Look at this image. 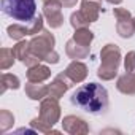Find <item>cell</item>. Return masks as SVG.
<instances>
[{
  "instance_id": "6da1fadb",
  "label": "cell",
  "mask_w": 135,
  "mask_h": 135,
  "mask_svg": "<svg viewBox=\"0 0 135 135\" xmlns=\"http://www.w3.org/2000/svg\"><path fill=\"white\" fill-rule=\"evenodd\" d=\"M72 103L91 114L105 113L108 108V92L102 84L88 83L80 86L72 94Z\"/></svg>"
},
{
  "instance_id": "7a4b0ae2",
  "label": "cell",
  "mask_w": 135,
  "mask_h": 135,
  "mask_svg": "<svg viewBox=\"0 0 135 135\" xmlns=\"http://www.w3.org/2000/svg\"><path fill=\"white\" fill-rule=\"evenodd\" d=\"M121 49L118 45L108 43L100 51V67L97 70V76L102 81H110L118 75V69L121 65Z\"/></svg>"
},
{
  "instance_id": "3957f363",
  "label": "cell",
  "mask_w": 135,
  "mask_h": 135,
  "mask_svg": "<svg viewBox=\"0 0 135 135\" xmlns=\"http://www.w3.org/2000/svg\"><path fill=\"white\" fill-rule=\"evenodd\" d=\"M2 11L15 21L29 22L37 15L35 0H2Z\"/></svg>"
},
{
  "instance_id": "277c9868",
  "label": "cell",
  "mask_w": 135,
  "mask_h": 135,
  "mask_svg": "<svg viewBox=\"0 0 135 135\" xmlns=\"http://www.w3.org/2000/svg\"><path fill=\"white\" fill-rule=\"evenodd\" d=\"M54 45H56V38L51 32L48 30H41L40 33L33 35V38L30 40V51L40 59V60H45L46 56L54 51Z\"/></svg>"
},
{
  "instance_id": "5b68a950",
  "label": "cell",
  "mask_w": 135,
  "mask_h": 135,
  "mask_svg": "<svg viewBox=\"0 0 135 135\" xmlns=\"http://www.w3.org/2000/svg\"><path fill=\"white\" fill-rule=\"evenodd\" d=\"M116 18V32L121 38H130L135 33V18L126 8H113Z\"/></svg>"
},
{
  "instance_id": "8992f818",
  "label": "cell",
  "mask_w": 135,
  "mask_h": 135,
  "mask_svg": "<svg viewBox=\"0 0 135 135\" xmlns=\"http://www.w3.org/2000/svg\"><path fill=\"white\" fill-rule=\"evenodd\" d=\"M41 121H45L48 126L54 127V124L59 122L60 119V105L57 102V99H52V97H45L40 103V116H38Z\"/></svg>"
},
{
  "instance_id": "52a82bcc",
  "label": "cell",
  "mask_w": 135,
  "mask_h": 135,
  "mask_svg": "<svg viewBox=\"0 0 135 135\" xmlns=\"http://www.w3.org/2000/svg\"><path fill=\"white\" fill-rule=\"evenodd\" d=\"M62 2L60 0H46L43 2V16L46 18L51 29H59L64 24L62 15Z\"/></svg>"
},
{
  "instance_id": "ba28073f",
  "label": "cell",
  "mask_w": 135,
  "mask_h": 135,
  "mask_svg": "<svg viewBox=\"0 0 135 135\" xmlns=\"http://www.w3.org/2000/svg\"><path fill=\"white\" fill-rule=\"evenodd\" d=\"M73 84H75V83L62 72V73H59V75L54 76V80L51 81V84H48V86H49V94H48V95L59 100Z\"/></svg>"
},
{
  "instance_id": "9c48e42d",
  "label": "cell",
  "mask_w": 135,
  "mask_h": 135,
  "mask_svg": "<svg viewBox=\"0 0 135 135\" xmlns=\"http://www.w3.org/2000/svg\"><path fill=\"white\" fill-rule=\"evenodd\" d=\"M62 129L67 133H72V135H83V133L89 132L88 122L78 116H73V114H69L62 119Z\"/></svg>"
},
{
  "instance_id": "30bf717a",
  "label": "cell",
  "mask_w": 135,
  "mask_h": 135,
  "mask_svg": "<svg viewBox=\"0 0 135 135\" xmlns=\"http://www.w3.org/2000/svg\"><path fill=\"white\" fill-rule=\"evenodd\" d=\"M73 83H83L88 78V67L81 60H72L64 72Z\"/></svg>"
},
{
  "instance_id": "8fae6325",
  "label": "cell",
  "mask_w": 135,
  "mask_h": 135,
  "mask_svg": "<svg viewBox=\"0 0 135 135\" xmlns=\"http://www.w3.org/2000/svg\"><path fill=\"white\" fill-rule=\"evenodd\" d=\"M91 52V46H84L81 43H78L76 40L70 38L69 41L65 43V54L69 56L70 59L73 60H81V59H86Z\"/></svg>"
},
{
  "instance_id": "7c38bea8",
  "label": "cell",
  "mask_w": 135,
  "mask_h": 135,
  "mask_svg": "<svg viewBox=\"0 0 135 135\" xmlns=\"http://www.w3.org/2000/svg\"><path fill=\"white\" fill-rule=\"evenodd\" d=\"M80 11L83 13V16L89 22H95L99 19V16H100V11H103V10H102V7H100V3L97 0H81Z\"/></svg>"
},
{
  "instance_id": "4fadbf2b",
  "label": "cell",
  "mask_w": 135,
  "mask_h": 135,
  "mask_svg": "<svg viewBox=\"0 0 135 135\" xmlns=\"http://www.w3.org/2000/svg\"><path fill=\"white\" fill-rule=\"evenodd\" d=\"M51 78V70L48 65L43 64H37L33 67H29L27 69V80L33 81V83H43L46 80Z\"/></svg>"
},
{
  "instance_id": "5bb4252c",
  "label": "cell",
  "mask_w": 135,
  "mask_h": 135,
  "mask_svg": "<svg viewBox=\"0 0 135 135\" xmlns=\"http://www.w3.org/2000/svg\"><path fill=\"white\" fill-rule=\"evenodd\" d=\"M49 94V86L43 84V83H33L29 81L26 84V95L30 100H43L45 97H48Z\"/></svg>"
},
{
  "instance_id": "9a60e30c",
  "label": "cell",
  "mask_w": 135,
  "mask_h": 135,
  "mask_svg": "<svg viewBox=\"0 0 135 135\" xmlns=\"http://www.w3.org/2000/svg\"><path fill=\"white\" fill-rule=\"evenodd\" d=\"M116 88L119 92L126 94V95H133L135 94V72L133 73H124L118 78L116 81Z\"/></svg>"
},
{
  "instance_id": "2e32d148",
  "label": "cell",
  "mask_w": 135,
  "mask_h": 135,
  "mask_svg": "<svg viewBox=\"0 0 135 135\" xmlns=\"http://www.w3.org/2000/svg\"><path fill=\"white\" fill-rule=\"evenodd\" d=\"M13 54H15V57H16L19 62L24 64V60L32 54V51H30V41L19 40V41L16 43V46H13Z\"/></svg>"
},
{
  "instance_id": "e0dca14e",
  "label": "cell",
  "mask_w": 135,
  "mask_h": 135,
  "mask_svg": "<svg viewBox=\"0 0 135 135\" xmlns=\"http://www.w3.org/2000/svg\"><path fill=\"white\" fill-rule=\"evenodd\" d=\"M2 88H0V94H5L8 89H19L21 86V81L16 75L13 73H3L2 75Z\"/></svg>"
},
{
  "instance_id": "ac0fdd59",
  "label": "cell",
  "mask_w": 135,
  "mask_h": 135,
  "mask_svg": "<svg viewBox=\"0 0 135 135\" xmlns=\"http://www.w3.org/2000/svg\"><path fill=\"white\" fill-rule=\"evenodd\" d=\"M73 40H76L78 43L84 45V46H91L92 40H94V32L89 30L88 27H81V29H75V33L72 37Z\"/></svg>"
},
{
  "instance_id": "d6986e66",
  "label": "cell",
  "mask_w": 135,
  "mask_h": 135,
  "mask_svg": "<svg viewBox=\"0 0 135 135\" xmlns=\"http://www.w3.org/2000/svg\"><path fill=\"white\" fill-rule=\"evenodd\" d=\"M7 33H8V37L11 40H16V41H19L26 35H29L27 33V26H22V24H11V26H8L7 27Z\"/></svg>"
},
{
  "instance_id": "ffe728a7",
  "label": "cell",
  "mask_w": 135,
  "mask_h": 135,
  "mask_svg": "<svg viewBox=\"0 0 135 135\" xmlns=\"http://www.w3.org/2000/svg\"><path fill=\"white\" fill-rule=\"evenodd\" d=\"M15 54H13V49H8V48H2L0 51V69L2 70H8L10 67L15 64Z\"/></svg>"
},
{
  "instance_id": "44dd1931",
  "label": "cell",
  "mask_w": 135,
  "mask_h": 135,
  "mask_svg": "<svg viewBox=\"0 0 135 135\" xmlns=\"http://www.w3.org/2000/svg\"><path fill=\"white\" fill-rule=\"evenodd\" d=\"M15 124V116L8 110H0V132H7Z\"/></svg>"
},
{
  "instance_id": "7402d4cb",
  "label": "cell",
  "mask_w": 135,
  "mask_h": 135,
  "mask_svg": "<svg viewBox=\"0 0 135 135\" xmlns=\"http://www.w3.org/2000/svg\"><path fill=\"white\" fill-rule=\"evenodd\" d=\"M43 30V15H35L32 21L27 22V33L29 35H37Z\"/></svg>"
},
{
  "instance_id": "603a6c76",
  "label": "cell",
  "mask_w": 135,
  "mask_h": 135,
  "mask_svg": "<svg viewBox=\"0 0 135 135\" xmlns=\"http://www.w3.org/2000/svg\"><path fill=\"white\" fill-rule=\"evenodd\" d=\"M70 24H72L73 29H81V27H88L91 22L83 16L81 11H76V13H72V16H70Z\"/></svg>"
},
{
  "instance_id": "cb8c5ba5",
  "label": "cell",
  "mask_w": 135,
  "mask_h": 135,
  "mask_svg": "<svg viewBox=\"0 0 135 135\" xmlns=\"http://www.w3.org/2000/svg\"><path fill=\"white\" fill-rule=\"evenodd\" d=\"M30 127H33L37 132H40V133H49V132H54V133H57V130H54L51 126H48L45 121H41L40 118H33L32 121H30Z\"/></svg>"
},
{
  "instance_id": "d4e9b609",
  "label": "cell",
  "mask_w": 135,
  "mask_h": 135,
  "mask_svg": "<svg viewBox=\"0 0 135 135\" xmlns=\"http://www.w3.org/2000/svg\"><path fill=\"white\" fill-rule=\"evenodd\" d=\"M124 69L127 73L135 72V51H129L124 57Z\"/></svg>"
},
{
  "instance_id": "484cf974",
  "label": "cell",
  "mask_w": 135,
  "mask_h": 135,
  "mask_svg": "<svg viewBox=\"0 0 135 135\" xmlns=\"http://www.w3.org/2000/svg\"><path fill=\"white\" fill-rule=\"evenodd\" d=\"M60 2H62V5H64L65 8H72V7L76 5L78 0H60Z\"/></svg>"
},
{
  "instance_id": "4316f807",
  "label": "cell",
  "mask_w": 135,
  "mask_h": 135,
  "mask_svg": "<svg viewBox=\"0 0 135 135\" xmlns=\"http://www.w3.org/2000/svg\"><path fill=\"white\" fill-rule=\"evenodd\" d=\"M107 2L110 5H119V3H122V0H107Z\"/></svg>"
},
{
  "instance_id": "83f0119b",
  "label": "cell",
  "mask_w": 135,
  "mask_h": 135,
  "mask_svg": "<svg viewBox=\"0 0 135 135\" xmlns=\"http://www.w3.org/2000/svg\"><path fill=\"white\" fill-rule=\"evenodd\" d=\"M43 2H46V0H43Z\"/></svg>"
},
{
  "instance_id": "f1b7e54d",
  "label": "cell",
  "mask_w": 135,
  "mask_h": 135,
  "mask_svg": "<svg viewBox=\"0 0 135 135\" xmlns=\"http://www.w3.org/2000/svg\"><path fill=\"white\" fill-rule=\"evenodd\" d=\"M97 2H99V0H97Z\"/></svg>"
}]
</instances>
